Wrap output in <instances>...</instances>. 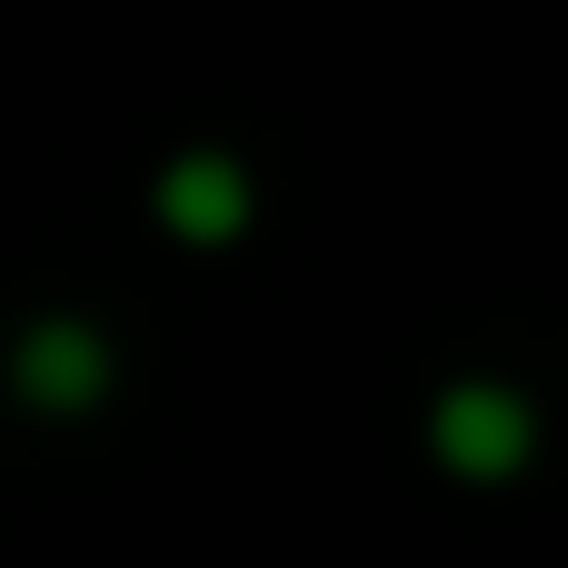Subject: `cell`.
<instances>
[{"label":"cell","mask_w":568,"mask_h":568,"mask_svg":"<svg viewBox=\"0 0 568 568\" xmlns=\"http://www.w3.org/2000/svg\"><path fill=\"white\" fill-rule=\"evenodd\" d=\"M110 379H120V349H110V329H90L80 310H50V320H30V329L10 339V399H20L30 419H90V409L110 399Z\"/></svg>","instance_id":"3957f363"},{"label":"cell","mask_w":568,"mask_h":568,"mask_svg":"<svg viewBox=\"0 0 568 568\" xmlns=\"http://www.w3.org/2000/svg\"><path fill=\"white\" fill-rule=\"evenodd\" d=\"M419 449H429L459 489H509V479L539 469V449H549V409H539V389H519V379H499V369H459V379L429 389V409H419Z\"/></svg>","instance_id":"6da1fadb"},{"label":"cell","mask_w":568,"mask_h":568,"mask_svg":"<svg viewBox=\"0 0 568 568\" xmlns=\"http://www.w3.org/2000/svg\"><path fill=\"white\" fill-rule=\"evenodd\" d=\"M150 220H160L180 250H240L250 220H260V180H250L240 150L190 140V150L160 160V180H150Z\"/></svg>","instance_id":"7a4b0ae2"}]
</instances>
